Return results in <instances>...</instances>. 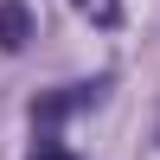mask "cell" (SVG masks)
<instances>
[{
  "instance_id": "cell-1",
  "label": "cell",
  "mask_w": 160,
  "mask_h": 160,
  "mask_svg": "<svg viewBox=\"0 0 160 160\" xmlns=\"http://www.w3.org/2000/svg\"><path fill=\"white\" fill-rule=\"evenodd\" d=\"M102 90H109V77H96V83H64V90H51V96H38L32 102V128H38V135H58L64 115L83 109V102H96Z\"/></svg>"
},
{
  "instance_id": "cell-2",
  "label": "cell",
  "mask_w": 160,
  "mask_h": 160,
  "mask_svg": "<svg viewBox=\"0 0 160 160\" xmlns=\"http://www.w3.org/2000/svg\"><path fill=\"white\" fill-rule=\"evenodd\" d=\"M32 38V7L26 0H0V51H19Z\"/></svg>"
},
{
  "instance_id": "cell-3",
  "label": "cell",
  "mask_w": 160,
  "mask_h": 160,
  "mask_svg": "<svg viewBox=\"0 0 160 160\" xmlns=\"http://www.w3.org/2000/svg\"><path fill=\"white\" fill-rule=\"evenodd\" d=\"M32 160H77V154L64 148V135H38L32 141Z\"/></svg>"
},
{
  "instance_id": "cell-4",
  "label": "cell",
  "mask_w": 160,
  "mask_h": 160,
  "mask_svg": "<svg viewBox=\"0 0 160 160\" xmlns=\"http://www.w3.org/2000/svg\"><path fill=\"white\" fill-rule=\"evenodd\" d=\"M77 7H83V13H90V19H96V26H115V13H122V7H115V0H77Z\"/></svg>"
}]
</instances>
